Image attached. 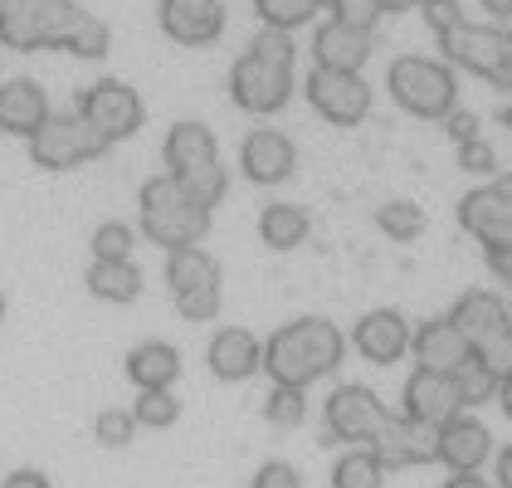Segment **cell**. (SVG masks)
I'll use <instances>...</instances> for the list:
<instances>
[{
	"label": "cell",
	"instance_id": "cell-37",
	"mask_svg": "<svg viewBox=\"0 0 512 488\" xmlns=\"http://www.w3.org/2000/svg\"><path fill=\"white\" fill-rule=\"evenodd\" d=\"M332 5V20H342V25H352L361 35H371L376 30V20L386 15L381 10V0H327Z\"/></svg>",
	"mask_w": 512,
	"mask_h": 488
},
{
	"label": "cell",
	"instance_id": "cell-27",
	"mask_svg": "<svg viewBox=\"0 0 512 488\" xmlns=\"http://www.w3.org/2000/svg\"><path fill=\"white\" fill-rule=\"evenodd\" d=\"M308 230H313V215H308L303 205L274 201L259 210V240L269 244V249H278V254L298 249V244L308 240Z\"/></svg>",
	"mask_w": 512,
	"mask_h": 488
},
{
	"label": "cell",
	"instance_id": "cell-49",
	"mask_svg": "<svg viewBox=\"0 0 512 488\" xmlns=\"http://www.w3.org/2000/svg\"><path fill=\"white\" fill-rule=\"evenodd\" d=\"M410 5H420V0H381V10H410Z\"/></svg>",
	"mask_w": 512,
	"mask_h": 488
},
{
	"label": "cell",
	"instance_id": "cell-28",
	"mask_svg": "<svg viewBox=\"0 0 512 488\" xmlns=\"http://www.w3.org/2000/svg\"><path fill=\"white\" fill-rule=\"evenodd\" d=\"M381 484H386V464L376 459L371 445H356L332 469V488H381Z\"/></svg>",
	"mask_w": 512,
	"mask_h": 488
},
{
	"label": "cell",
	"instance_id": "cell-52",
	"mask_svg": "<svg viewBox=\"0 0 512 488\" xmlns=\"http://www.w3.org/2000/svg\"><path fill=\"white\" fill-rule=\"evenodd\" d=\"M508 186H512V176H508Z\"/></svg>",
	"mask_w": 512,
	"mask_h": 488
},
{
	"label": "cell",
	"instance_id": "cell-5",
	"mask_svg": "<svg viewBox=\"0 0 512 488\" xmlns=\"http://www.w3.org/2000/svg\"><path fill=\"white\" fill-rule=\"evenodd\" d=\"M83 20L79 0H0V44L35 54V49H69Z\"/></svg>",
	"mask_w": 512,
	"mask_h": 488
},
{
	"label": "cell",
	"instance_id": "cell-22",
	"mask_svg": "<svg viewBox=\"0 0 512 488\" xmlns=\"http://www.w3.org/2000/svg\"><path fill=\"white\" fill-rule=\"evenodd\" d=\"M449 318H454V327L469 337V347H478V342H488V337H498V332L512 327L508 303H503L498 293H488V288H469V293L454 303Z\"/></svg>",
	"mask_w": 512,
	"mask_h": 488
},
{
	"label": "cell",
	"instance_id": "cell-32",
	"mask_svg": "<svg viewBox=\"0 0 512 488\" xmlns=\"http://www.w3.org/2000/svg\"><path fill=\"white\" fill-rule=\"evenodd\" d=\"M132 249H137V225H127V220H103L88 240L93 259H132Z\"/></svg>",
	"mask_w": 512,
	"mask_h": 488
},
{
	"label": "cell",
	"instance_id": "cell-21",
	"mask_svg": "<svg viewBox=\"0 0 512 488\" xmlns=\"http://www.w3.org/2000/svg\"><path fill=\"white\" fill-rule=\"evenodd\" d=\"M313 59L317 69H342V74H361V64L371 59V35H361L342 20H327L317 25L313 35Z\"/></svg>",
	"mask_w": 512,
	"mask_h": 488
},
{
	"label": "cell",
	"instance_id": "cell-6",
	"mask_svg": "<svg viewBox=\"0 0 512 488\" xmlns=\"http://www.w3.org/2000/svg\"><path fill=\"white\" fill-rule=\"evenodd\" d=\"M166 288H171V303L186 323H215L220 318L225 274H220V259L210 249H200V244L171 249L166 254Z\"/></svg>",
	"mask_w": 512,
	"mask_h": 488
},
{
	"label": "cell",
	"instance_id": "cell-15",
	"mask_svg": "<svg viewBox=\"0 0 512 488\" xmlns=\"http://www.w3.org/2000/svg\"><path fill=\"white\" fill-rule=\"evenodd\" d=\"M239 166L254 186H278L298 171V147L278 132V127H254L244 142H239Z\"/></svg>",
	"mask_w": 512,
	"mask_h": 488
},
{
	"label": "cell",
	"instance_id": "cell-2",
	"mask_svg": "<svg viewBox=\"0 0 512 488\" xmlns=\"http://www.w3.org/2000/svg\"><path fill=\"white\" fill-rule=\"evenodd\" d=\"M230 98H235V108L254 113V118L288 108V98H293V40H288V30L264 25L249 40V49L230 69Z\"/></svg>",
	"mask_w": 512,
	"mask_h": 488
},
{
	"label": "cell",
	"instance_id": "cell-14",
	"mask_svg": "<svg viewBox=\"0 0 512 488\" xmlns=\"http://www.w3.org/2000/svg\"><path fill=\"white\" fill-rule=\"evenodd\" d=\"M439 49H444L459 69L483 74V79L498 83V74H503V54H508V30H503V25H459L454 35L439 40Z\"/></svg>",
	"mask_w": 512,
	"mask_h": 488
},
{
	"label": "cell",
	"instance_id": "cell-11",
	"mask_svg": "<svg viewBox=\"0 0 512 488\" xmlns=\"http://www.w3.org/2000/svg\"><path fill=\"white\" fill-rule=\"evenodd\" d=\"M459 225L483 249H512V186L508 181H493V186L469 191L459 201Z\"/></svg>",
	"mask_w": 512,
	"mask_h": 488
},
{
	"label": "cell",
	"instance_id": "cell-8",
	"mask_svg": "<svg viewBox=\"0 0 512 488\" xmlns=\"http://www.w3.org/2000/svg\"><path fill=\"white\" fill-rule=\"evenodd\" d=\"M108 147L113 142H127V137H137L142 132V122H147V103H142V93L132 88V83L122 79H98L88 83L79 93V108H74Z\"/></svg>",
	"mask_w": 512,
	"mask_h": 488
},
{
	"label": "cell",
	"instance_id": "cell-3",
	"mask_svg": "<svg viewBox=\"0 0 512 488\" xmlns=\"http://www.w3.org/2000/svg\"><path fill=\"white\" fill-rule=\"evenodd\" d=\"M161 157H166V176L191 196L196 205L215 210L230 191V176H225V162H220V147H215V132L205 122H176L161 142Z\"/></svg>",
	"mask_w": 512,
	"mask_h": 488
},
{
	"label": "cell",
	"instance_id": "cell-29",
	"mask_svg": "<svg viewBox=\"0 0 512 488\" xmlns=\"http://www.w3.org/2000/svg\"><path fill=\"white\" fill-rule=\"evenodd\" d=\"M376 225H381V235L386 240H420L425 235V210L415 201H386L376 210Z\"/></svg>",
	"mask_w": 512,
	"mask_h": 488
},
{
	"label": "cell",
	"instance_id": "cell-17",
	"mask_svg": "<svg viewBox=\"0 0 512 488\" xmlns=\"http://www.w3.org/2000/svg\"><path fill=\"white\" fill-rule=\"evenodd\" d=\"M352 347L376 366H391L410 352V323L395 313V308H371L361 313L352 327Z\"/></svg>",
	"mask_w": 512,
	"mask_h": 488
},
{
	"label": "cell",
	"instance_id": "cell-43",
	"mask_svg": "<svg viewBox=\"0 0 512 488\" xmlns=\"http://www.w3.org/2000/svg\"><path fill=\"white\" fill-rule=\"evenodd\" d=\"M449 137L454 142H473L478 137V118L473 113H449Z\"/></svg>",
	"mask_w": 512,
	"mask_h": 488
},
{
	"label": "cell",
	"instance_id": "cell-46",
	"mask_svg": "<svg viewBox=\"0 0 512 488\" xmlns=\"http://www.w3.org/2000/svg\"><path fill=\"white\" fill-rule=\"evenodd\" d=\"M483 10H488L498 25H503V20H512V0H483Z\"/></svg>",
	"mask_w": 512,
	"mask_h": 488
},
{
	"label": "cell",
	"instance_id": "cell-40",
	"mask_svg": "<svg viewBox=\"0 0 512 488\" xmlns=\"http://www.w3.org/2000/svg\"><path fill=\"white\" fill-rule=\"evenodd\" d=\"M249 488H303V479H298V469H293V464L269 459V464L254 474V484H249Z\"/></svg>",
	"mask_w": 512,
	"mask_h": 488
},
{
	"label": "cell",
	"instance_id": "cell-4",
	"mask_svg": "<svg viewBox=\"0 0 512 488\" xmlns=\"http://www.w3.org/2000/svg\"><path fill=\"white\" fill-rule=\"evenodd\" d=\"M215 225V210L196 205L166 171L152 176L142 191H137V230L152 244H161L166 254L171 249H186V244H200Z\"/></svg>",
	"mask_w": 512,
	"mask_h": 488
},
{
	"label": "cell",
	"instance_id": "cell-1",
	"mask_svg": "<svg viewBox=\"0 0 512 488\" xmlns=\"http://www.w3.org/2000/svg\"><path fill=\"white\" fill-rule=\"evenodd\" d=\"M342 352H347V337L337 332V323H327V318H293L278 332H269L264 371H269L274 386L308 391L313 381H322L327 371L342 366Z\"/></svg>",
	"mask_w": 512,
	"mask_h": 488
},
{
	"label": "cell",
	"instance_id": "cell-39",
	"mask_svg": "<svg viewBox=\"0 0 512 488\" xmlns=\"http://www.w3.org/2000/svg\"><path fill=\"white\" fill-rule=\"evenodd\" d=\"M425 20H430V30L444 40V35H454L459 25H469V15L459 10V0H425Z\"/></svg>",
	"mask_w": 512,
	"mask_h": 488
},
{
	"label": "cell",
	"instance_id": "cell-44",
	"mask_svg": "<svg viewBox=\"0 0 512 488\" xmlns=\"http://www.w3.org/2000/svg\"><path fill=\"white\" fill-rule=\"evenodd\" d=\"M488 269L512 284V249H488Z\"/></svg>",
	"mask_w": 512,
	"mask_h": 488
},
{
	"label": "cell",
	"instance_id": "cell-51",
	"mask_svg": "<svg viewBox=\"0 0 512 488\" xmlns=\"http://www.w3.org/2000/svg\"><path fill=\"white\" fill-rule=\"evenodd\" d=\"M508 127H512V108H508Z\"/></svg>",
	"mask_w": 512,
	"mask_h": 488
},
{
	"label": "cell",
	"instance_id": "cell-50",
	"mask_svg": "<svg viewBox=\"0 0 512 488\" xmlns=\"http://www.w3.org/2000/svg\"><path fill=\"white\" fill-rule=\"evenodd\" d=\"M0 323H5V293H0Z\"/></svg>",
	"mask_w": 512,
	"mask_h": 488
},
{
	"label": "cell",
	"instance_id": "cell-16",
	"mask_svg": "<svg viewBox=\"0 0 512 488\" xmlns=\"http://www.w3.org/2000/svg\"><path fill=\"white\" fill-rule=\"evenodd\" d=\"M157 20L166 30V40L200 49V44H215L225 30V5L220 0H161Z\"/></svg>",
	"mask_w": 512,
	"mask_h": 488
},
{
	"label": "cell",
	"instance_id": "cell-42",
	"mask_svg": "<svg viewBox=\"0 0 512 488\" xmlns=\"http://www.w3.org/2000/svg\"><path fill=\"white\" fill-rule=\"evenodd\" d=\"M0 488H54V484H49L44 469H10V474L0 479Z\"/></svg>",
	"mask_w": 512,
	"mask_h": 488
},
{
	"label": "cell",
	"instance_id": "cell-38",
	"mask_svg": "<svg viewBox=\"0 0 512 488\" xmlns=\"http://www.w3.org/2000/svg\"><path fill=\"white\" fill-rule=\"evenodd\" d=\"M473 352H478V362L488 366L498 381H503V376H512V327H508V332H498V337H488V342H478Z\"/></svg>",
	"mask_w": 512,
	"mask_h": 488
},
{
	"label": "cell",
	"instance_id": "cell-26",
	"mask_svg": "<svg viewBox=\"0 0 512 488\" xmlns=\"http://www.w3.org/2000/svg\"><path fill=\"white\" fill-rule=\"evenodd\" d=\"M83 284L88 293L98 298V303H137L142 298V269L132 264V259H93L88 264V274H83Z\"/></svg>",
	"mask_w": 512,
	"mask_h": 488
},
{
	"label": "cell",
	"instance_id": "cell-25",
	"mask_svg": "<svg viewBox=\"0 0 512 488\" xmlns=\"http://www.w3.org/2000/svg\"><path fill=\"white\" fill-rule=\"evenodd\" d=\"M488 430L473 420V415H454V420H444L439 425V459L454 469V474H464V469H478L483 459H488Z\"/></svg>",
	"mask_w": 512,
	"mask_h": 488
},
{
	"label": "cell",
	"instance_id": "cell-19",
	"mask_svg": "<svg viewBox=\"0 0 512 488\" xmlns=\"http://www.w3.org/2000/svg\"><path fill=\"white\" fill-rule=\"evenodd\" d=\"M464 410V396H459V386H454V376H444V371H415L410 381H405V415H415V420H425V425H444V420H454Z\"/></svg>",
	"mask_w": 512,
	"mask_h": 488
},
{
	"label": "cell",
	"instance_id": "cell-13",
	"mask_svg": "<svg viewBox=\"0 0 512 488\" xmlns=\"http://www.w3.org/2000/svg\"><path fill=\"white\" fill-rule=\"evenodd\" d=\"M371 449L386 469H415V464L439 459V430L415 420V415H386V425L371 440Z\"/></svg>",
	"mask_w": 512,
	"mask_h": 488
},
{
	"label": "cell",
	"instance_id": "cell-31",
	"mask_svg": "<svg viewBox=\"0 0 512 488\" xmlns=\"http://www.w3.org/2000/svg\"><path fill=\"white\" fill-rule=\"evenodd\" d=\"M254 10H259V20L269 25V30H298V25H308L317 10H322V0H254Z\"/></svg>",
	"mask_w": 512,
	"mask_h": 488
},
{
	"label": "cell",
	"instance_id": "cell-45",
	"mask_svg": "<svg viewBox=\"0 0 512 488\" xmlns=\"http://www.w3.org/2000/svg\"><path fill=\"white\" fill-rule=\"evenodd\" d=\"M444 488H488V484L478 479V469H464V474H454V479H449Z\"/></svg>",
	"mask_w": 512,
	"mask_h": 488
},
{
	"label": "cell",
	"instance_id": "cell-20",
	"mask_svg": "<svg viewBox=\"0 0 512 488\" xmlns=\"http://www.w3.org/2000/svg\"><path fill=\"white\" fill-rule=\"evenodd\" d=\"M49 118V98L35 79H10L0 83V132L5 137H35Z\"/></svg>",
	"mask_w": 512,
	"mask_h": 488
},
{
	"label": "cell",
	"instance_id": "cell-30",
	"mask_svg": "<svg viewBox=\"0 0 512 488\" xmlns=\"http://www.w3.org/2000/svg\"><path fill=\"white\" fill-rule=\"evenodd\" d=\"M449 376H454V386H459L464 406H483V401H493V396H498V376L478 362V352H469L464 362L449 371Z\"/></svg>",
	"mask_w": 512,
	"mask_h": 488
},
{
	"label": "cell",
	"instance_id": "cell-48",
	"mask_svg": "<svg viewBox=\"0 0 512 488\" xmlns=\"http://www.w3.org/2000/svg\"><path fill=\"white\" fill-rule=\"evenodd\" d=\"M498 406H503V415L512 420V376H503V381H498Z\"/></svg>",
	"mask_w": 512,
	"mask_h": 488
},
{
	"label": "cell",
	"instance_id": "cell-47",
	"mask_svg": "<svg viewBox=\"0 0 512 488\" xmlns=\"http://www.w3.org/2000/svg\"><path fill=\"white\" fill-rule=\"evenodd\" d=\"M498 488H512V449L498 454Z\"/></svg>",
	"mask_w": 512,
	"mask_h": 488
},
{
	"label": "cell",
	"instance_id": "cell-18",
	"mask_svg": "<svg viewBox=\"0 0 512 488\" xmlns=\"http://www.w3.org/2000/svg\"><path fill=\"white\" fill-rule=\"evenodd\" d=\"M205 366L220 381H249L254 371H264V342L249 327H220L205 347Z\"/></svg>",
	"mask_w": 512,
	"mask_h": 488
},
{
	"label": "cell",
	"instance_id": "cell-10",
	"mask_svg": "<svg viewBox=\"0 0 512 488\" xmlns=\"http://www.w3.org/2000/svg\"><path fill=\"white\" fill-rule=\"evenodd\" d=\"M386 415H391V410L381 406V396H376L371 386H361V381L337 386L332 401H327V435L342 440V445H371V440L381 435Z\"/></svg>",
	"mask_w": 512,
	"mask_h": 488
},
{
	"label": "cell",
	"instance_id": "cell-24",
	"mask_svg": "<svg viewBox=\"0 0 512 488\" xmlns=\"http://www.w3.org/2000/svg\"><path fill=\"white\" fill-rule=\"evenodd\" d=\"M127 381L137 386V391H171L176 386V376H181V352L171 347V342H137L132 352H127Z\"/></svg>",
	"mask_w": 512,
	"mask_h": 488
},
{
	"label": "cell",
	"instance_id": "cell-41",
	"mask_svg": "<svg viewBox=\"0 0 512 488\" xmlns=\"http://www.w3.org/2000/svg\"><path fill=\"white\" fill-rule=\"evenodd\" d=\"M459 162L469 166V171H493L498 157H493V147L483 137H473V142H459Z\"/></svg>",
	"mask_w": 512,
	"mask_h": 488
},
{
	"label": "cell",
	"instance_id": "cell-12",
	"mask_svg": "<svg viewBox=\"0 0 512 488\" xmlns=\"http://www.w3.org/2000/svg\"><path fill=\"white\" fill-rule=\"evenodd\" d=\"M308 103H313L332 127H356L371 113V88L361 74H342V69H313L308 79Z\"/></svg>",
	"mask_w": 512,
	"mask_h": 488
},
{
	"label": "cell",
	"instance_id": "cell-34",
	"mask_svg": "<svg viewBox=\"0 0 512 488\" xmlns=\"http://www.w3.org/2000/svg\"><path fill=\"white\" fill-rule=\"evenodd\" d=\"M137 415L132 410H122V406H108V410H98V420H93V440L103 449H122V445H132L137 440Z\"/></svg>",
	"mask_w": 512,
	"mask_h": 488
},
{
	"label": "cell",
	"instance_id": "cell-23",
	"mask_svg": "<svg viewBox=\"0 0 512 488\" xmlns=\"http://www.w3.org/2000/svg\"><path fill=\"white\" fill-rule=\"evenodd\" d=\"M410 347H415V362L425 366V371H444V376L473 352L469 337L454 327V318H430V323L410 337Z\"/></svg>",
	"mask_w": 512,
	"mask_h": 488
},
{
	"label": "cell",
	"instance_id": "cell-35",
	"mask_svg": "<svg viewBox=\"0 0 512 488\" xmlns=\"http://www.w3.org/2000/svg\"><path fill=\"white\" fill-rule=\"evenodd\" d=\"M303 415H308V401H303V391H298V386H274V391H269V401H264V420H269L274 430H298V425H303Z\"/></svg>",
	"mask_w": 512,
	"mask_h": 488
},
{
	"label": "cell",
	"instance_id": "cell-7",
	"mask_svg": "<svg viewBox=\"0 0 512 488\" xmlns=\"http://www.w3.org/2000/svg\"><path fill=\"white\" fill-rule=\"evenodd\" d=\"M391 98L415 113V118H449L454 103H459V83H454V69L449 64H434V59H420V54H400L391 64Z\"/></svg>",
	"mask_w": 512,
	"mask_h": 488
},
{
	"label": "cell",
	"instance_id": "cell-36",
	"mask_svg": "<svg viewBox=\"0 0 512 488\" xmlns=\"http://www.w3.org/2000/svg\"><path fill=\"white\" fill-rule=\"evenodd\" d=\"M108 44H113L108 20H98L93 10H83L79 30H74V40H69V54H79V59H103V54H108Z\"/></svg>",
	"mask_w": 512,
	"mask_h": 488
},
{
	"label": "cell",
	"instance_id": "cell-9",
	"mask_svg": "<svg viewBox=\"0 0 512 488\" xmlns=\"http://www.w3.org/2000/svg\"><path fill=\"white\" fill-rule=\"evenodd\" d=\"M108 142L79 118V113H49L44 127L30 137V162L40 171H74V166L98 162Z\"/></svg>",
	"mask_w": 512,
	"mask_h": 488
},
{
	"label": "cell",
	"instance_id": "cell-33",
	"mask_svg": "<svg viewBox=\"0 0 512 488\" xmlns=\"http://www.w3.org/2000/svg\"><path fill=\"white\" fill-rule=\"evenodd\" d=\"M132 415H137L142 430H171V425L181 420V401H176L171 391H137Z\"/></svg>",
	"mask_w": 512,
	"mask_h": 488
}]
</instances>
